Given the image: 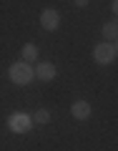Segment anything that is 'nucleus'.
Listing matches in <instances>:
<instances>
[{"mask_svg":"<svg viewBox=\"0 0 118 151\" xmlns=\"http://www.w3.org/2000/svg\"><path fill=\"white\" fill-rule=\"evenodd\" d=\"M8 78H10V83H15V86H28V83L35 78V70H33L30 63H25V60H15V63L8 68Z\"/></svg>","mask_w":118,"mask_h":151,"instance_id":"1","label":"nucleus"},{"mask_svg":"<svg viewBox=\"0 0 118 151\" xmlns=\"http://www.w3.org/2000/svg\"><path fill=\"white\" fill-rule=\"evenodd\" d=\"M8 129L13 134H28L33 129V116H28L25 111H13L8 116Z\"/></svg>","mask_w":118,"mask_h":151,"instance_id":"2","label":"nucleus"},{"mask_svg":"<svg viewBox=\"0 0 118 151\" xmlns=\"http://www.w3.org/2000/svg\"><path fill=\"white\" fill-rule=\"evenodd\" d=\"M93 60H96L98 65H111L113 60H116V45L108 43V40L98 43L96 48H93Z\"/></svg>","mask_w":118,"mask_h":151,"instance_id":"3","label":"nucleus"},{"mask_svg":"<svg viewBox=\"0 0 118 151\" xmlns=\"http://www.w3.org/2000/svg\"><path fill=\"white\" fill-rule=\"evenodd\" d=\"M58 25H60V13L53 8H45L40 13V28L43 30H58Z\"/></svg>","mask_w":118,"mask_h":151,"instance_id":"4","label":"nucleus"},{"mask_svg":"<svg viewBox=\"0 0 118 151\" xmlns=\"http://www.w3.org/2000/svg\"><path fill=\"white\" fill-rule=\"evenodd\" d=\"M33 70H35V78H40L43 83H48V81H53V78H55V65L50 63V60H40Z\"/></svg>","mask_w":118,"mask_h":151,"instance_id":"5","label":"nucleus"},{"mask_svg":"<svg viewBox=\"0 0 118 151\" xmlns=\"http://www.w3.org/2000/svg\"><path fill=\"white\" fill-rule=\"evenodd\" d=\"M70 116H73L75 121H88L91 119V103L88 101H75L73 106H70Z\"/></svg>","mask_w":118,"mask_h":151,"instance_id":"6","label":"nucleus"},{"mask_svg":"<svg viewBox=\"0 0 118 151\" xmlns=\"http://www.w3.org/2000/svg\"><path fill=\"white\" fill-rule=\"evenodd\" d=\"M103 35H106L108 43H111V40H116V38H118V20H108V23H103Z\"/></svg>","mask_w":118,"mask_h":151,"instance_id":"7","label":"nucleus"},{"mask_svg":"<svg viewBox=\"0 0 118 151\" xmlns=\"http://www.w3.org/2000/svg\"><path fill=\"white\" fill-rule=\"evenodd\" d=\"M35 58H38L35 43H25V45H23V60H25V63H33Z\"/></svg>","mask_w":118,"mask_h":151,"instance_id":"8","label":"nucleus"},{"mask_svg":"<svg viewBox=\"0 0 118 151\" xmlns=\"http://www.w3.org/2000/svg\"><path fill=\"white\" fill-rule=\"evenodd\" d=\"M33 121H35V124H48L50 121V111L48 108H38V111L33 113Z\"/></svg>","mask_w":118,"mask_h":151,"instance_id":"9","label":"nucleus"},{"mask_svg":"<svg viewBox=\"0 0 118 151\" xmlns=\"http://www.w3.org/2000/svg\"><path fill=\"white\" fill-rule=\"evenodd\" d=\"M88 3H91V0H73V5H75V8H86Z\"/></svg>","mask_w":118,"mask_h":151,"instance_id":"10","label":"nucleus"},{"mask_svg":"<svg viewBox=\"0 0 118 151\" xmlns=\"http://www.w3.org/2000/svg\"><path fill=\"white\" fill-rule=\"evenodd\" d=\"M111 10H113V15L118 18V0H113V3H111Z\"/></svg>","mask_w":118,"mask_h":151,"instance_id":"11","label":"nucleus"},{"mask_svg":"<svg viewBox=\"0 0 118 151\" xmlns=\"http://www.w3.org/2000/svg\"><path fill=\"white\" fill-rule=\"evenodd\" d=\"M116 55H118V38H116Z\"/></svg>","mask_w":118,"mask_h":151,"instance_id":"12","label":"nucleus"}]
</instances>
